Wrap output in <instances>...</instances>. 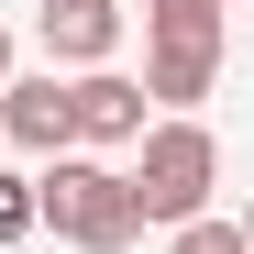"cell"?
Instances as JSON below:
<instances>
[{"label": "cell", "instance_id": "5b68a950", "mask_svg": "<svg viewBox=\"0 0 254 254\" xmlns=\"http://www.w3.org/2000/svg\"><path fill=\"white\" fill-rule=\"evenodd\" d=\"M33 33H45V56L56 66H111L122 56V0H33Z\"/></svg>", "mask_w": 254, "mask_h": 254}, {"label": "cell", "instance_id": "ba28073f", "mask_svg": "<svg viewBox=\"0 0 254 254\" xmlns=\"http://www.w3.org/2000/svg\"><path fill=\"white\" fill-rule=\"evenodd\" d=\"M166 254H243L232 221H188V232H166Z\"/></svg>", "mask_w": 254, "mask_h": 254}, {"label": "cell", "instance_id": "52a82bcc", "mask_svg": "<svg viewBox=\"0 0 254 254\" xmlns=\"http://www.w3.org/2000/svg\"><path fill=\"white\" fill-rule=\"evenodd\" d=\"M22 232H33V177L0 166V243H22Z\"/></svg>", "mask_w": 254, "mask_h": 254}, {"label": "cell", "instance_id": "7a4b0ae2", "mask_svg": "<svg viewBox=\"0 0 254 254\" xmlns=\"http://www.w3.org/2000/svg\"><path fill=\"white\" fill-rule=\"evenodd\" d=\"M232 45V0H144V100H166V122H188V100H210Z\"/></svg>", "mask_w": 254, "mask_h": 254}, {"label": "cell", "instance_id": "3957f363", "mask_svg": "<svg viewBox=\"0 0 254 254\" xmlns=\"http://www.w3.org/2000/svg\"><path fill=\"white\" fill-rule=\"evenodd\" d=\"M133 210H144V232H188L210 221V188H221V144H210V122H144V144H133Z\"/></svg>", "mask_w": 254, "mask_h": 254}, {"label": "cell", "instance_id": "9c48e42d", "mask_svg": "<svg viewBox=\"0 0 254 254\" xmlns=\"http://www.w3.org/2000/svg\"><path fill=\"white\" fill-rule=\"evenodd\" d=\"M0 89H11V22H0Z\"/></svg>", "mask_w": 254, "mask_h": 254}, {"label": "cell", "instance_id": "6da1fadb", "mask_svg": "<svg viewBox=\"0 0 254 254\" xmlns=\"http://www.w3.org/2000/svg\"><path fill=\"white\" fill-rule=\"evenodd\" d=\"M33 221L77 254H133L144 243V210H133V177L100 155H56L45 177H33Z\"/></svg>", "mask_w": 254, "mask_h": 254}, {"label": "cell", "instance_id": "30bf717a", "mask_svg": "<svg viewBox=\"0 0 254 254\" xmlns=\"http://www.w3.org/2000/svg\"><path fill=\"white\" fill-rule=\"evenodd\" d=\"M232 232H243V254H254V199H243V221H232Z\"/></svg>", "mask_w": 254, "mask_h": 254}, {"label": "cell", "instance_id": "8992f818", "mask_svg": "<svg viewBox=\"0 0 254 254\" xmlns=\"http://www.w3.org/2000/svg\"><path fill=\"white\" fill-rule=\"evenodd\" d=\"M0 144L77 155V133H66V77H11V89H0Z\"/></svg>", "mask_w": 254, "mask_h": 254}, {"label": "cell", "instance_id": "277c9868", "mask_svg": "<svg viewBox=\"0 0 254 254\" xmlns=\"http://www.w3.org/2000/svg\"><path fill=\"white\" fill-rule=\"evenodd\" d=\"M66 133L111 155V144H144V77H122V66H89V77H66Z\"/></svg>", "mask_w": 254, "mask_h": 254}]
</instances>
